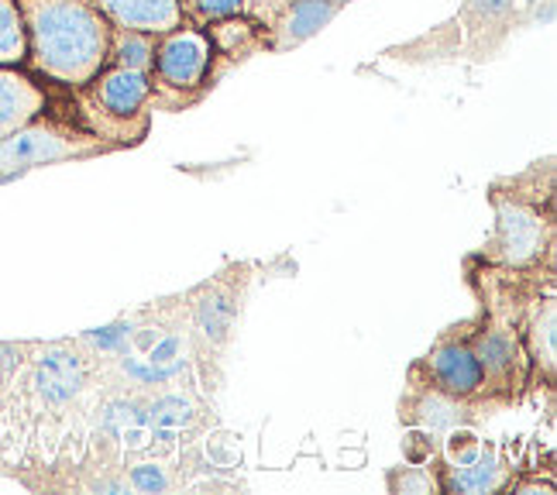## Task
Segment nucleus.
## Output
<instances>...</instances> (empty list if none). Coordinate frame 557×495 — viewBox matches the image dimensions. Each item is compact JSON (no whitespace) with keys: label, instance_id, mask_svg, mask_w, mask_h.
Returning <instances> with one entry per match:
<instances>
[{"label":"nucleus","instance_id":"obj_9","mask_svg":"<svg viewBox=\"0 0 557 495\" xmlns=\"http://www.w3.org/2000/svg\"><path fill=\"white\" fill-rule=\"evenodd\" d=\"M345 4L334 0H286L278 14L265 25V46L272 52H286L293 46H304L307 38H313L320 28L334 21V14Z\"/></svg>","mask_w":557,"mask_h":495},{"label":"nucleus","instance_id":"obj_7","mask_svg":"<svg viewBox=\"0 0 557 495\" xmlns=\"http://www.w3.org/2000/svg\"><path fill=\"white\" fill-rule=\"evenodd\" d=\"M413 375H423V385H431V389L451 396V399H461V403H471L485 396V375H482V364L475 358L468 344V334H444L426 358L413 369Z\"/></svg>","mask_w":557,"mask_h":495},{"label":"nucleus","instance_id":"obj_12","mask_svg":"<svg viewBox=\"0 0 557 495\" xmlns=\"http://www.w3.org/2000/svg\"><path fill=\"white\" fill-rule=\"evenodd\" d=\"M557 304L554 293H547L544 299H533V307L523 320V351L530 358V364L537 372H544V382H554V358H557Z\"/></svg>","mask_w":557,"mask_h":495},{"label":"nucleus","instance_id":"obj_10","mask_svg":"<svg viewBox=\"0 0 557 495\" xmlns=\"http://www.w3.org/2000/svg\"><path fill=\"white\" fill-rule=\"evenodd\" d=\"M111 28H132L145 35H165L183 25L180 0H94Z\"/></svg>","mask_w":557,"mask_h":495},{"label":"nucleus","instance_id":"obj_16","mask_svg":"<svg viewBox=\"0 0 557 495\" xmlns=\"http://www.w3.org/2000/svg\"><path fill=\"white\" fill-rule=\"evenodd\" d=\"M334 4H348V0H334Z\"/></svg>","mask_w":557,"mask_h":495},{"label":"nucleus","instance_id":"obj_6","mask_svg":"<svg viewBox=\"0 0 557 495\" xmlns=\"http://www.w3.org/2000/svg\"><path fill=\"white\" fill-rule=\"evenodd\" d=\"M468 344L475 351L482 375H485V396H509L527 372V351L517 320L509 317H485L479 331H468Z\"/></svg>","mask_w":557,"mask_h":495},{"label":"nucleus","instance_id":"obj_5","mask_svg":"<svg viewBox=\"0 0 557 495\" xmlns=\"http://www.w3.org/2000/svg\"><path fill=\"white\" fill-rule=\"evenodd\" d=\"M492 210H496V231L485 248V262L499 269H533L541 258L550 255L554 221L541 200H527L523 193H492Z\"/></svg>","mask_w":557,"mask_h":495},{"label":"nucleus","instance_id":"obj_2","mask_svg":"<svg viewBox=\"0 0 557 495\" xmlns=\"http://www.w3.org/2000/svg\"><path fill=\"white\" fill-rule=\"evenodd\" d=\"M79 114L76 124L103 138L111 148L138 145L148 135L152 111V76L145 70L103 66L87 86L70 90Z\"/></svg>","mask_w":557,"mask_h":495},{"label":"nucleus","instance_id":"obj_4","mask_svg":"<svg viewBox=\"0 0 557 495\" xmlns=\"http://www.w3.org/2000/svg\"><path fill=\"white\" fill-rule=\"evenodd\" d=\"M114 152L103 138H97L76 121L49 117V111L35 117L32 124L17 127L14 135L0 138V180H11L17 172H28L38 165L70 162V159H90Z\"/></svg>","mask_w":557,"mask_h":495},{"label":"nucleus","instance_id":"obj_3","mask_svg":"<svg viewBox=\"0 0 557 495\" xmlns=\"http://www.w3.org/2000/svg\"><path fill=\"white\" fill-rule=\"evenodd\" d=\"M210 66H213V46L203 28L180 25L165 35H156L152 52V111L156 107L193 103L210 86Z\"/></svg>","mask_w":557,"mask_h":495},{"label":"nucleus","instance_id":"obj_13","mask_svg":"<svg viewBox=\"0 0 557 495\" xmlns=\"http://www.w3.org/2000/svg\"><path fill=\"white\" fill-rule=\"evenodd\" d=\"M152 52H156V35L132 32V28H114L111 32V55L107 66H127V70H152Z\"/></svg>","mask_w":557,"mask_h":495},{"label":"nucleus","instance_id":"obj_11","mask_svg":"<svg viewBox=\"0 0 557 495\" xmlns=\"http://www.w3.org/2000/svg\"><path fill=\"white\" fill-rule=\"evenodd\" d=\"M441 488L444 492H475V495H485V492H499L509 485V468L503 465V458L496 455L492 447H479L475 458H468L461 465H447L441 468Z\"/></svg>","mask_w":557,"mask_h":495},{"label":"nucleus","instance_id":"obj_1","mask_svg":"<svg viewBox=\"0 0 557 495\" xmlns=\"http://www.w3.org/2000/svg\"><path fill=\"white\" fill-rule=\"evenodd\" d=\"M25 17V70L62 90L87 86L111 55V21L94 0H17Z\"/></svg>","mask_w":557,"mask_h":495},{"label":"nucleus","instance_id":"obj_14","mask_svg":"<svg viewBox=\"0 0 557 495\" xmlns=\"http://www.w3.org/2000/svg\"><path fill=\"white\" fill-rule=\"evenodd\" d=\"M28 35L17 0H0V66H25Z\"/></svg>","mask_w":557,"mask_h":495},{"label":"nucleus","instance_id":"obj_15","mask_svg":"<svg viewBox=\"0 0 557 495\" xmlns=\"http://www.w3.org/2000/svg\"><path fill=\"white\" fill-rule=\"evenodd\" d=\"M180 14H183V25L207 28L213 21L245 14V0H180Z\"/></svg>","mask_w":557,"mask_h":495},{"label":"nucleus","instance_id":"obj_8","mask_svg":"<svg viewBox=\"0 0 557 495\" xmlns=\"http://www.w3.org/2000/svg\"><path fill=\"white\" fill-rule=\"evenodd\" d=\"M49 90L25 66H0V138L49 111Z\"/></svg>","mask_w":557,"mask_h":495}]
</instances>
